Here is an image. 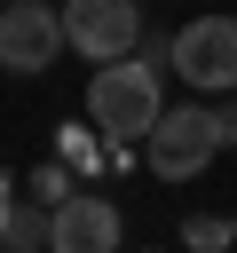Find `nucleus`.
Wrapping results in <instances>:
<instances>
[{"mask_svg":"<svg viewBox=\"0 0 237 253\" xmlns=\"http://www.w3.org/2000/svg\"><path fill=\"white\" fill-rule=\"evenodd\" d=\"M142 158H150V174H158V182H190V174H205V166L221 158V126H213V103L198 95V103L166 111V119L150 126Z\"/></svg>","mask_w":237,"mask_h":253,"instance_id":"obj_3","label":"nucleus"},{"mask_svg":"<svg viewBox=\"0 0 237 253\" xmlns=\"http://www.w3.org/2000/svg\"><path fill=\"white\" fill-rule=\"evenodd\" d=\"M229 237H237V221H213V213H190V221H182V245H190V253H221Z\"/></svg>","mask_w":237,"mask_h":253,"instance_id":"obj_9","label":"nucleus"},{"mask_svg":"<svg viewBox=\"0 0 237 253\" xmlns=\"http://www.w3.org/2000/svg\"><path fill=\"white\" fill-rule=\"evenodd\" d=\"M166 71L198 95H237V16H190L166 47Z\"/></svg>","mask_w":237,"mask_h":253,"instance_id":"obj_2","label":"nucleus"},{"mask_svg":"<svg viewBox=\"0 0 237 253\" xmlns=\"http://www.w3.org/2000/svg\"><path fill=\"white\" fill-rule=\"evenodd\" d=\"M63 55V0H8L0 8V71L40 79Z\"/></svg>","mask_w":237,"mask_h":253,"instance_id":"obj_4","label":"nucleus"},{"mask_svg":"<svg viewBox=\"0 0 237 253\" xmlns=\"http://www.w3.org/2000/svg\"><path fill=\"white\" fill-rule=\"evenodd\" d=\"M47 237H55V206H32V198H16V213H8L0 245H8V253H47Z\"/></svg>","mask_w":237,"mask_h":253,"instance_id":"obj_7","label":"nucleus"},{"mask_svg":"<svg viewBox=\"0 0 237 253\" xmlns=\"http://www.w3.org/2000/svg\"><path fill=\"white\" fill-rule=\"evenodd\" d=\"M63 47L87 63H118L142 47V0H63Z\"/></svg>","mask_w":237,"mask_h":253,"instance_id":"obj_5","label":"nucleus"},{"mask_svg":"<svg viewBox=\"0 0 237 253\" xmlns=\"http://www.w3.org/2000/svg\"><path fill=\"white\" fill-rule=\"evenodd\" d=\"M71 190H79V182H71V166H63V158H47V166H32V174H24V198H32V206H63Z\"/></svg>","mask_w":237,"mask_h":253,"instance_id":"obj_8","label":"nucleus"},{"mask_svg":"<svg viewBox=\"0 0 237 253\" xmlns=\"http://www.w3.org/2000/svg\"><path fill=\"white\" fill-rule=\"evenodd\" d=\"M63 166H95V142H87V134H79V119H71V126H63Z\"/></svg>","mask_w":237,"mask_h":253,"instance_id":"obj_10","label":"nucleus"},{"mask_svg":"<svg viewBox=\"0 0 237 253\" xmlns=\"http://www.w3.org/2000/svg\"><path fill=\"white\" fill-rule=\"evenodd\" d=\"M142 253H150V245H142Z\"/></svg>","mask_w":237,"mask_h":253,"instance_id":"obj_13","label":"nucleus"},{"mask_svg":"<svg viewBox=\"0 0 237 253\" xmlns=\"http://www.w3.org/2000/svg\"><path fill=\"white\" fill-rule=\"evenodd\" d=\"M118 237H126L118 206L95 198V190H71V198L55 206V237H47V253H118Z\"/></svg>","mask_w":237,"mask_h":253,"instance_id":"obj_6","label":"nucleus"},{"mask_svg":"<svg viewBox=\"0 0 237 253\" xmlns=\"http://www.w3.org/2000/svg\"><path fill=\"white\" fill-rule=\"evenodd\" d=\"M213 126H221V150L237 142V95H213Z\"/></svg>","mask_w":237,"mask_h":253,"instance_id":"obj_11","label":"nucleus"},{"mask_svg":"<svg viewBox=\"0 0 237 253\" xmlns=\"http://www.w3.org/2000/svg\"><path fill=\"white\" fill-rule=\"evenodd\" d=\"M87 119H95V134H111L118 150L126 142H150V126L166 119V63L158 55H118V63H103L95 79H87Z\"/></svg>","mask_w":237,"mask_h":253,"instance_id":"obj_1","label":"nucleus"},{"mask_svg":"<svg viewBox=\"0 0 237 253\" xmlns=\"http://www.w3.org/2000/svg\"><path fill=\"white\" fill-rule=\"evenodd\" d=\"M8 213H16V190H8V182H0V229H8Z\"/></svg>","mask_w":237,"mask_h":253,"instance_id":"obj_12","label":"nucleus"}]
</instances>
